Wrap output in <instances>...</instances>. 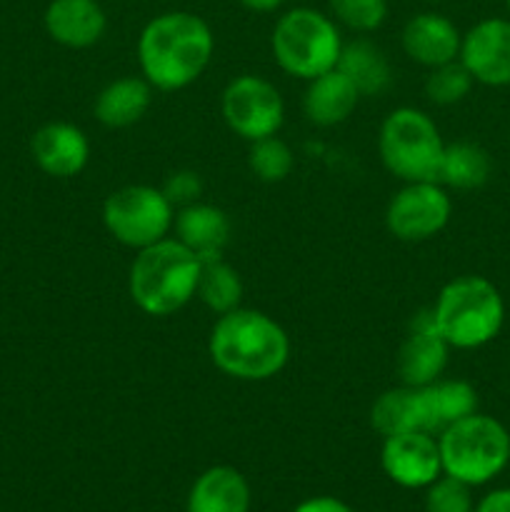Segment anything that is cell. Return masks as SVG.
<instances>
[{"label":"cell","instance_id":"1","mask_svg":"<svg viewBox=\"0 0 510 512\" xmlns=\"http://www.w3.org/2000/svg\"><path fill=\"white\" fill-rule=\"evenodd\" d=\"M215 38L200 15L173 10L155 15L138 38V63L155 90H183L203 75Z\"/></svg>","mask_w":510,"mask_h":512},{"label":"cell","instance_id":"2","mask_svg":"<svg viewBox=\"0 0 510 512\" xmlns=\"http://www.w3.org/2000/svg\"><path fill=\"white\" fill-rule=\"evenodd\" d=\"M208 353L215 368L238 380H270L288 365L290 338L283 325L260 310L235 308L210 330Z\"/></svg>","mask_w":510,"mask_h":512},{"label":"cell","instance_id":"3","mask_svg":"<svg viewBox=\"0 0 510 512\" xmlns=\"http://www.w3.org/2000/svg\"><path fill=\"white\" fill-rule=\"evenodd\" d=\"M200 258L180 240L163 238L138 250L130 265V298L143 313L165 318L183 310L195 298Z\"/></svg>","mask_w":510,"mask_h":512},{"label":"cell","instance_id":"4","mask_svg":"<svg viewBox=\"0 0 510 512\" xmlns=\"http://www.w3.org/2000/svg\"><path fill=\"white\" fill-rule=\"evenodd\" d=\"M430 310L445 343L458 350L483 348L505 323L503 295L480 275H458L445 283Z\"/></svg>","mask_w":510,"mask_h":512},{"label":"cell","instance_id":"5","mask_svg":"<svg viewBox=\"0 0 510 512\" xmlns=\"http://www.w3.org/2000/svg\"><path fill=\"white\" fill-rule=\"evenodd\" d=\"M443 473L465 485H485L510 463V433L498 418L473 413L438 435Z\"/></svg>","mask_w":510,"mask_h":512},{"label":"cell","instance_id":"6","mask_svg":"<svg viewBox=\"0 0 510 512\" xmlns=\"http://www.w3.org/2000/svg\"><path fill=\"white\" fill-rule=\"evenodd\" d=\"M273 58L288 75L313 80L338 65L343 38L333 18L315 8H293L273 28Z\"/></svg>","mask_w":510,"mask_h":512},{"label":"cell","instance_id":"7","mask_svg":"<svg viewBox=\"0 0 510 512\" xmlns=\"http://www.w3.org/2000/svg\"><path fill=\"white\" fill-rule=\"evenodd\" d=\"M380 160L403 183L435 180L445 143L438 125L418 108H395L380 125Z\"/></svg>","mask_w":510,"mask_h":512},{"label":"cell","instance_id":"8","mask_svg":"<svg viewBox=\"0 0 510 512\" xmlns=\"http://www.w3.org/2000/svg\"><path fill=\"white\" fill-rule=\"evenodd\" d=\"M103 223L118 243L143 250L168 238L175 223V205L165 198L163 188L125 185L105 200Z\"/></svg>","mask_w":510,"mask_h":512},{"label":"cell","instance_id":"9","mask_svg":"<svg viewBox=\"0 0 510 512\" xmlns=\"http://www.w3.org/2000/svg\"><path fill=\"white\" fill-rule=\"evenodd\" d=\"M220 108L228 128L250 143L278 133L285 118L278 88L260 75H238L230 80L223 90Z\"/></svg>","mask_w":510,"mask_h":512},{"label":"cell","instance_id":"10","mask_svg":"<svg viewBox=\"0 0 510 512\" xmlns=\"http://www.w3.org/2000/svg\"><path fill=\"white\" fill-rule=\"evenodd\" d=\"M453 203L448 190L435 180L405 183L385 210V225L405 243L430 240L450 223Z\"/></svg>","mask_w":510,"mask_h":512},{"label":"cell","instance_id":"11","mask_svg":"<svg viewBox=\"0 0 510 512\" xmlns=\"http://www.w3.org/2000/svg\"><path fill=\"white\" fill-rule=\"evenodd\" d=\"M380 465H383L385 475L400 488H428L443 475L438 435L413 430V433L383 438Z\"/></svg>","mask_w":510,"mask_h":512},{"label":"cell","instance_id":"12","mask_svg":"<svg viewBox=\"0 0 510 512\" xmlns=\"http://www.w3.org/2000/svg\"><path fill=\"white\" fill-rule=\"evenodd\" d=\"M460 63L475 83L510 85V18H485L475 23L460 43Z\"/></svg>","mask_w":510,"mask_h":512},{"label":"cell","instance_id":"13","mask_svg":"<svg viewBox=\"0 0 510 512\" xmlns=\"http://www.w3.org/2000/svg\"><path fill=\"white\" fill-rule=\"evenodd\" d=\"M450 345L440 335L433 320V310H423L410 320V330L405 335L398 353V373L403 385L420 388L440 380L448 365Z\"/></svg>","mask_w":510,"mask_h":512},{"label":"cell","instance_id":"14","mask_svg":"<svg viewBox=\"0 0 510 512\" xmlns=\"http://www.w3.org/2000/svg\"><path fill=\"white\" fill-rule=\"evenodd\" d=\"M33 160L50 178H75L90 158L88 135L73 123H48L33 135Z\"/></svg>","mask_w":510,"mask_h":512},{"label":"cell","instance_id":"15","mask_svg":"<svg viewBox=\"0 0 510 512\" xmlns=\"http://www.w3.org/2000/svg\"><path fill=\"white\" fill-rule=\"evenodd\" d=\"M418 425L423 433L440 435L448 425L478 413V393L465 380H435L415 388Z\"/></svg>","mask_w":510,"mask_h":512},{"label":"cell","instance_id":"16","mask_svg":"<svg viewBox=\"0 0 510 512\" xmlns=\"http://www.w3.org/2000/svg\"><path fill=\"white\" fill-rule=\"evenodd\" d=\"M463 35L450 18L440 13H420L410 18L403 28V50L410 60L438 68L458 60Z\"/></svg>","mask_w":510,"mask_h":512},{"label":"cell","instance_id":"17","mask_svg":"<svg viewBox=\"0 0 510 512\" xmlns=\"http://www.w3.org/2000/svg\"><path fill=\"white\" fill-rule=\"evenodd\" d=\"M108 28L105 10L98 0H50L45 10V30L65 48H90Z\"/></svg>","mask_w":510,"mask_h":512},{"label":"cell","instance_id":"18","mask_svg":"<svg viewBox=\"0 0 510 512\" xmlns=\"http://www.w3.org/2000/svg\"><path fill=\"white\" fill-rule=\"evenodd\" d=\"M175 240L193 250L200 260L220 258L228 248L230 220L220 208L208 203L185 205L175 213Z\"/></svg>","mask_w":510,"mask_h":512},{"label":"cell","instance_id":"19","mask_svg":"<svg viewBox=\"0 0 510 512\" xmlns=\"http://www.w3.org/2000/svg\"><path fill=\"white\" fill-rule=\"evenodd\" d=\"M250 485L243 473L230 465H213L193 483L188 512H248Z\"/></svg>","mask_w":510,"mask_h":512},{"label":"cell","instance_id":"20","mask_svg":"<svg viewBox=\"0 0 510 512\" xmlns=\"http://www.w3.org/2000/svg\"><path fill=\"white\" fill-rule=\"evenodd\" d=\"M360 93L338 68L308 80V90L303 98V110L310 123L320 128H330L350 118L358 105Z\"/></svg>","mask_w":510,"mask_h":512},{"label":"cell","instance_id":"21","mask_svg":"<svg viewBox=\"0 0 510 512\" xmlns=\"http://www.w3.org/2000/svg\"><path fill=\"white\" fill-rule=\"evenodd\" d=\"M153 85L145 78H118L105 85L95 98V118L105 128H130L148 113Z\"/></svg>","mask_w":510,"mask_h":512},{"label":"cell","instance_id":"22","mask_svg":"<svg viewBox=\"0 0 510 512\" xmlns=\"http://www.w3.org/2000/svg\"><path fill=\"white\" fill-rule=\"evenodd\" d=\"M335 68L358 88L360 95H380L390 88V80H393V70L385 53L365 38L343 43Z\"/></svg>","mask_w":510,"mask_h":512},{"label":"cell","instance_id":"23","mask_svg":"<svg viewBox=\"0 0 510 512\" xmlns=\"http://www.w3.org/2000/svg\"><path fill=\"white\" fill-rule=\"evenodd\" d=\"M490 170H493V163H490L488 150L480 148L478 143L458 140V143L445 145L438 168V183L443 188L475 190L488 183Z\"/></svg>","mask_w":510,"mask_h":512},{"label":"cell","instance_id":"24","mask_svg":"<svg viewBox=\"0 0 510 512\" xmlns=\"http://www.w3.org/2000/svg\"><path fill=\"white\" fill-rule=\"evenodd\" d=\"M195 298H200V303L213 310L215 315H225L230 310L240 308V300H243V280H240L238 270L225 263L223 255L220 258L200 260Z\"/></svg>","mask_w":510,"mask_h":512},{"label":"cell","instance_id":"25","mask_svg":"<svg viewBox=\"0 0 510 512\" xmlns=\"http://www.w3.org/2000/svg\"><path fill=\"white\" fill-rule=\"evenodd\" d=\"M370 425H373L375 433H380L383 438L420 430L415 388L400 385V388L385 390V393L373 403V410H370ZM420 433H423V430H420Z\"/></svg>","mask_w":510,"mask_h":512},{"label":"cell","instance_id":"26","mask_svg":"<svg viewBox=\"0 0 510 512\" xmlns=\"http://www.w3.org/2000/svg\"><path fill=\"white\" fill-rule=\"evenodd\" d=\"M248 165L255 173V178L263 180V183H280V180H285L290 175L295 158L293 150L283 140L275 138V135H268V138H260L250 143Z\"/></svg>","mask_w":510,"mask_h":512},{"label":"cell","instance_id":"27","mask_svg":"<svg viewBox=\"0 0 510 512\" xmlns=\"http://www.w3.org/2000/svg\"><path fill=\"white\" fill-rule=\"evenodd\" d=\"M473 85V75L458 58L445 65H438V68H430L428 80H425V95L435 105H455L468 98Z\"/></svg>","mask_w":510,"mask_h":512},{"label":"cell","instance_id":"28","mask_svg":"<svg viewBox=\"0 0 510 512\" xmlns=\"http://www.w3.org/2000/svg\"><path fill=\"white\" fill-rule=\"evenodd\" d=\"M328 5L335 20L355 33H373L388 15V0H328Z\"/></svg>","mask_w":510,"mask_h":512},{"label":"cell","instance_id":"29","mask_svg":"<svg viewBox=\"0 0 510 512\" xmlns=\"http://www.w3.org/2000/svg\"><path fill=\"white\" fill-rule=\"evenodd\" d=\"M475 500L463 480L440 475L425 488V512H473Z\"/></svg>","mask_w":510,"mask_h":512},{"label":"cell","instance_id":"30","mask_svg":"<svg viewBox=\"0 0 510 512\" xmlns=\"http://www.w3.org/2000/svg\"><path fill=\"white\" fill-rule=\"evenodd\" d=\"M163 193L170 203L185 208V205L198 203L200 193H203V183H200V178L193 170H180V173H173L165 180Z\"/></svg>","mask_w":510,"mask_h":512},{"label":"cell","instance_id":"31","mask_svg":"<svg viewBox=\"0 0 510 512\" xmlns=\"http://www.w3.org/2000/svg\"><path fill=\"white\" fill-rule=\"evenodd\" d=\"M293 512H355L348 503L338 498H330V495H318V498L303 500Z\"/></svg>","mask_w":510,"mask_h":512},{"label":"cell","instance_id":"32","mask_svg":"<svg viewBox=\"0 0 510 512\" xmlns=\"http://www.w3.org/2000/svg\"><path fill=\"white\" fill-rule=\"evenodd\" d=\"M473 512H510V488L490 490L485 498L475 503Z\"/></svg>","mask_w":510,"mask_h":512},{"label":"cell","instance_id":"33","mask_svg":"<svg viewBox=\"0 0 510 512\" xmlns=\"http://www.w3.org/2000/svg\"><path fill=\"white\" fill-rule=\"evenodd\" d=\"M238 3L243 5V8L253 10V13H273V10H278L285 0H238Z\"/></svg>","mask_w":510,"mask_h":512},{"label":"cell","instance_id":"34","mask_svg":"<svg viewBox=\"0 0 510 512\" xmlns=\"http://www.w3.org/2000/svg\"><path fill=\"white\" fill-rule=\"evenodd\" d=\"M505 8H508V13H510V0H505Z\"/></svg>","mask_w":510,"mask_h":512}]
</instances>
